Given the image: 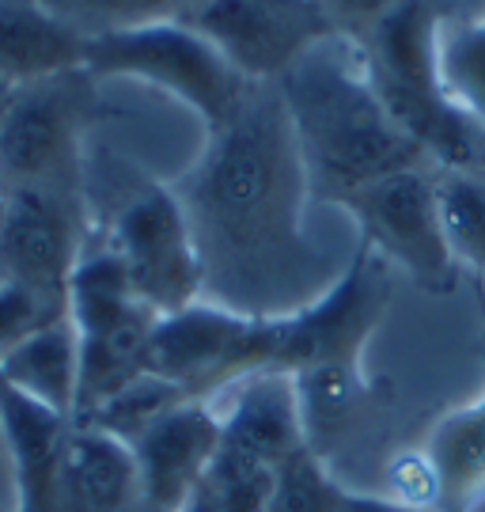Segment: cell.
<instances>
[{
  "label": "cell",
  "mask_w": 485,
  "mask_h": 512,
  "mask_svg": "<svg viewBox=\"0 0 485 512\" xmlns=\"http://www.w3.org/2000/svg\"><path fill=\"white\" fill-rule=\"evenodd\" d=\"M171 190L194 232L205 300L270 319L300 311L342 274L307 236L311 186L277 84H254Z\"/></svg>",
  "instance_id": "cell-1"
},
{
  "label": "cell",
  "mask_w": 485,
  "mask_h": 512,
  "mask_svg": "<svg viewBox=\"0 0 485 512\" xmlns=\"http://www.w3.org/2000/svg\"><path fill=\"white\" fill-rule=\"evenodd\" d=\"M277 92L315 202L342 205L353 190L391 171L429 164L387 114L353 38L334 35L307 50L277 80Z\"/></svg>",
  "instance_id": "cell-2"
},
{
  "label": "cell",
  "mask_w": 485,
  "mask_h": 512,
  "mask_svg": "<svg viewBox=\"0 0 485 512\" xmlns=\"http://www.w3.org/2000/svg\"><path fill=\"white\" fill-rule=\"evenodd\" d=\"M444 0H402L357 38L364 73L398 129L440 171H485V129L440 69Z\"/></svg>",
  "instance_id": "cell-3"
},
{
  "label": "cell",
  "mask_w": 485,
  "mask_h": 512,
  "mask_svg": "<svg viewBox=\"0 0 485 512\" xmlns=\"http://www.w3.org/2000/svg\"><path fill=\"white\" fill-rule=\"evenodd\" d=\"M395 296V274L357 239L338 281L288 315L254 319L243 380L258 372L304 376L326 365H360L368 338L379 330Z\"/></svg>",
  "instance_id": "cell-4"
},
{
  "label": "cell",
  "mask_w": 485,
  "mask_h": 512,
  "mask_svg": "<svg viewBox=\"0 0 485 512\" xmlns=\"http://www.w3.org/2000/svg\"><path fill=\"white\" fill-rule=\"evenodd\" d=\"M84 69L95 80H141L160 88L171 99H179L182 107L194 110L205 133L224 126L254 88L186 19H163L91 38Z\"/></svg>",
  "instance_id": "cell-5"
},
{
  "label": "cell",
  "mask_w": 485,
  "mask_h": 512,
  "mask_svg": "<svg viewBox=\"0 0 485 512\" xmlns=\"http://www.w3.org/2000/svg\"><path fill=\"white\" fill-rule=\"evenodd\" d=\"M345 209L391 270L406 274L421 293L448 296L459 285V258L451 255L444 217H440V167L414 164L360 186L345 198Z\"/></svg>",
  "instance_id": "cell-6"
},
{
  "label": "cell",
  "mask_w": 485,
  "mask_h": 512,
  "mask_svg": "<svg viewBox=\"0 0 485 512\" xmlns=\"http://www.w3.org/2000/svg\"><path fill=\"white\" fill-rule=\"evenodd\" d=\"M95 107L88 69L19 84L0 126V190H84V133Z\"/></svg>",
  "instance_id": "cell-7"
},
{
  "label": "cell",
  "mask_w": 485,
  "mask_h": 512,
  "mask_svg": "<svg viewBox=\"0 0 485 512\" xmlns=\"http://www.w3.org/2000/svg\"><path fill=\"white\" fill-rule=\"evenodd\" d=\"M107 247L122 258L133 293L156 315L201 300L194 232L171 183H141L110 220Z\"/></svg>",
  "instance_id": "cell-8"
},
{
  "label": "cell",
  "mask_w": 485,
  "mask_h": 512,
  "mask_svg": "<svg viewBox=\"0 0 485 512\" xmlns=\"http://www.w3.org/2000/svg\"><path fill=\"white\" fill-rule=\"evenodd\" d=\"M186 23L209 38L247 84H277L307 50L338 35L323 0H213Z\"/></svg>",
  "instance_id": "cell-9"
},
{
  "label": "cell",
  "mask_w": 485,
  "mask_h": 512,
  "mask_svg": "<svg viewBox=\"0 0 485 512\" xmlns=\"http://www.w3.org/2000/svg\"><path fill=\"white\" fill-rule=\"evenodd\" d=\"M254 315L232 311L216 300H194L171 315H156L144 372L179 387L190 399H213L243 380Z\"/></svg>",
  "instance_id": "cell-10"
},
{
  "label": "cell",
  "mask_w": 485,
  "mask_h": 512,
  "mask_svg": "<svg viewBox=\"0 0 485 512\" xmlns=\"http://www.w3.org/2000/svg\"><path fill=\"white\" fill-rule=\"evenodd\" d=\"M84 190H0V274L65 300L84 258Z\"/></svg>",
  "instance_id": "cell-11"
},
{
  "label": "cell",
  "mask_w": 485,
  "mask_h": 512,
  "mask_svg": "<svg viewBox=\"0 0 485 512\" xmlns=\"http://www.w3.org/2000/svg\"><path fill=\"white\" fill-rule=\"evenodd\" d=\"M220 406L213 399H182L129 444L137 463L141 501L160 512H182L205 486L220 448Z\"/></svg>",
  "instance_id": "cell-12"
},
{
  "label": "cell",
  "mask_w": 485,
  "mask_h": 512,
  "mask_svg": "<svg viewBox=\"0 0 485 512\" xmlns=\"http://www.w3.org/2000/svg\"><path fill=\"white\" fill-rule=\"evenodd\" d=\"M228 406L220 410V448L216 456L247 459L262 467H281L307 444L304 410L296 380L285 372H258L228 387Z\"/></svg>",
  "instance_id": "cell-13"
},
{
  "label": "cell",
  "mask_w": 485,
  "mask_h": 512,
  "mask_svg": "<svg viewBox=\"0 0 485 512\" xmlns=\"http://www.w3.org/2000/svg\"><path fill=\"white\" fill-rule=\"evenodd\" d=\"M141 501L126 440L72 421L57 459V512H122Z\"/></svg>",
  "instance_id": "cell-14"
},
{
  "label": "cell",
  "mask_w": 485,
  "mask_h": 512,
  "mask_svg": "<svg viewBox=\"0 0 485 512\" xmlns=\"http://www.w3.org/2000/svg\"><path fill=\"white\" fill-rule=\"evenodd\" d=\"M0 421L12 456V512H57V459L69 418L23 399L0 380Z\"/></svg>",
  "instance_id": "cell-15"
},
{
  "label": "cell",
  "mask_w": 485,
  "mask_h": 512,
  "mask_svg": "<svg viewBox=\"0 0 485 512\" xmlns=\"http://www.w3.org/2000/svg\"><path fill=\"white\" fill-rule=\"evenodd\" d=\"M84 54L88 38L38 8L35 0H0V80L19 88L84 69Z\"/></svg>",
  "instance_id": "cell-16"
},
{
  "label": "cell",
  "mask_w": 485,
  "mask_h": 512,
  "mask_svg": "<svg viewBox=\"0 0 485 512\" xmlns=\"http://www.w3.org/2000/svg\"><path fill=\"white\" fill-rule=\"evenodd\" d=\"M0 380L19 391L23 399L54 410L61 418H76L80 399V338L69 315L54 319L50 327L35 330L0 357Z\"/></svg>",
  "instance_id": "cell-17"
},
{
  "label": "cell",
  "mask_w": 485,
  "mask_h": 512,
  "mask_svg": "<svg viewBox=\"0 0 485 512\" xmlns=\"http://www.w3.org/2000/svg\"><path fill=\"white\" fill-rule=\"evenodd\" d=\"M421 456L429 463L444 509L467 512L470 501L485 494V387L474 403L432 425Z\"/></svg>",
  "instance_id": "cell-18"
},
{
  "label": "cell",
  "mask_w": 485,
  "mask_h": 512,
  "mask_svg": "<svg viewBox=\"0 0 485 512\" xmlns=\"http://www.w3.org/2000/svg\"><path fill=\"white\" fill-rule=\"evenodd\" d=\"M440 217L459 266L485 274V171H440Z\"/></svg>",
  "instance_id": "cell-19"
},
{
  "label": "cell",
  "mask_w": 485,
  "mask_h": 512,
  "mask_svg": "<svg viewBox=\"0 0 485 512\" xmlns=\"http://www.w3.org/2000/svg\"><path fill=\"white\" fill-rule=\"evenodd\" d=\"M35 4L88 42L182 16L179 0H35Z\"/></svg>",
  "instance_id": "cell-20"
},
{
  "label": "cell",
  "mask_w": 485,
  "mask_h": 512,
  "mask_svg": "<svg viewBox=\"0 0 485 512\" xmlns=\"http://www.w3.org/2000/svg\"><path fill=\"white\" fill-rule=\"evenodd\" d=\"M342 490V482L330 475V463L304 444L281 463L266 512H338Z\"/></svg>",
  "instance_id": "cell-21"
},
{
  "label": "cell",
  "mask_w": 485,
  "mask_h": 512,
  "mask_svg": "<svg viewBox=\"0 0 485 512\" xmlns=\"http://www.w3.org/2000/svg\"><path fill=\"white\" fill-rule=\"evenodd\" d=\"M440 69L451 95L485 129V16L463 19L440 35Z\"/></svg>",
  "instance_id": "cell-22"
},
{
  "label": "cell",
  "mask_w": 485,
  "mask_h": 512,
  "mask_svg": "<svg viewBox=\"0 0 485 512\" xmlns=\"http://www.w3.org/2000/svg\"><path fill=\"white\" fill-rule=\"evenodd\" d=\"M61 315H65V300L0 277V357Z\"/></svg>",
  "instance_id": "cell-23"
},
{
  "label": "cell",
  "mask_w": 485,
  "mask_h": 512,
  "mask_svg": "<svg viewBox=\"0 0 485 512\" xmlns=\"http://www.w3.org/2000/svg\"><path fill=\"white\" fill-rule=\"evenodd\" d=\"M395 4H402V0H323L326 16L334 19L338 35L353 38V42H357L368 27H376L379 19L387 16Z\"/></svg>",
  "instance_id": "cell-24"
},
{
  "label": "cell",
  "mask_w": 485,
  "mask_h": 512,
  "mask_svg": "<svg viewBox=\"0 0 485 512\" xmlns=\"http://www.w3.org/2000/svg\"><path fill=\"white\" fill-rule=\"evenodd\" d=\"M338 512H455L440 509V505H410V501H398L387 494H364V490H342V505Z\"/></svg>",
  "instance_id": "cell-25"
},
{
  "label": "cell",
  "mask_w": 485,
  "mask_h": 512,
  "mask_svg": "<svg viewBox=\"0 0 485 512\" xmlns=\"http://www.w3.org/2000/svg\"><path fill=\"white\" fill-rule=\"evenodd\" d=\"M12 482V456H8V437H4V421H0V490H8Z\"/></svg>",
  "instance_id": "cell-26"
},
{
  "label": "cell",
  "mask_w": 485,
  "mask_h": 512,
  "mask_svg": "<svg viewBox=\"0 0 485 512\" xmlns=\"http://www.w3.org/2000/svg\"><path fill=\"white\" fill-rule=\"evenodd\" d=\"M182 512H220V509H216L213 494H209V490L201 486L198 494H194V497H190V501H186V509H182Z\"/></svg>",
  "instance_id": "cell-27"
},
{
  "label": "cell",
  "mask_w": 485,
  "mask_h": 512,
  "mask_svg": "<svg viewBox=\"0 0 485 512\" xmlns=\"http://www.w3.org/2000/svg\"><path fill=\"white\" fill-rule=\"evenodd\" d=\"M12 99H16V84L0 80V126H4V114H8V107H12Z\"/></svg>",
  "instance_id": "cell-28"
},
{
  "label": "cell",
  "mask_w": 485,
  "mask_h": 512,
  "mask_svg": "<svg viewBox=\"0 0 485 512\" xmlns=\"http://www.w3.org/2000/svg\"><path fill=\"white\" fill-rule=\"evenodd\" d=\"M213 0H179V8H182V16L179 19H186V16H194V12H201V8H209Z\"/></svg>",
  "instance_id": "cell-29"
},
{
  "label": "cell",
  "mask_w": 485,
  "mask_h": 512,
  "mask_svg": "<svg viewBox=\"0 0 485 512\" xmlns=\"http://www.w3.org/2000/svg\"><path fill=\"white\" fill-rule=\"evenodd\" d=\"M122 512H160L156 505H148V501H133V505H126Z\"/></svg>",
  "instance_id": "cell-30"
},
{
  "label": "cell",
  "mask_w": 485,
  "mask_h": 512,
  "mask_svg": "<svg viewBox=\"0 0 485 512\" xmlns=\"http://www.w3.org/2000/svg\"><path fill=\"white\" fill-rule=\"evenodd\" d=\"M0 277H4V274H0Z\"/></svg>",
  "instance_id": "cell-31"
}]
</instances>
